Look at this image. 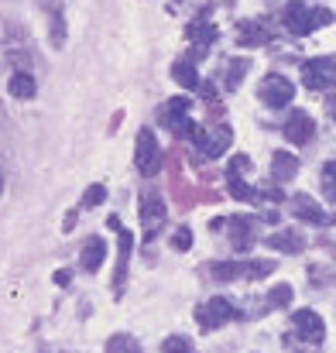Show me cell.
<instances>
[{
  "mask_svg": "<svg viewBox=\"0 0 336 353\" xmlns=\"http://www.w3.org/2000/svg\"><path fill=\"white\" fill-rule=\"evenodd\" d=\"M103 257H107V243H103L100 236H90L86 247H83V268H86V271H100Z\"/></svg>",
  "mask_w": 336,
  "mask_h": 353,
  "instance_id": "19",
  "label": "cell"
},
{
  "mask_svg": "<svg viewBox=\"0 0 336 353\" xmlns=\"http://www.w3.org/2000/svg\"><path fill=\"white\" fill-rule=\"evenodd\" d=\"M313 134H316V120L309 117L306 110H295L292 117L285 120V141H292V144H309Z\"/></svg>",
  "mask_w": 336,
  "mask_h": 353,
  "instance_id": "11",
  "label": "cell"
},
{
  "mask_svg": "<svg viewBox=\"0 0 336 353\" xmlns=\"http://www.w3.org/2000/svg\"><path fill=\"white\" fill-rule=\"evenodd\" d=\"M247 168H250V158H247V154H233V158H230V168H226V172H237V175H244Z\"/></svg>",
  "mask_w": 336,
  "mask_h": 353,
  "instance_id": "30",
  "label": "cell"
},
{
  "mask_svg": "<svg viewBox=\"0 0 336 353\" xmlns=\"http://www.w3.org/2000/svg\"><path fill=\"white\" fill-rule=\"evenodd\" d=\"M107 223H110L113 234L120 236V261H117V274H113V285L120 288V285H123V278H127V261H130V247H134V236H130L127 230H123V227H120V220H117V216H110Z\"/></svg>",
  "mask_w": 336,
  "mask_h": 353,
  "instance_id": "13",
  "label": "cell"
},
{
  "mask_svg": "<svg viewBox=\"0 0 336 353\" xmlns=\"http://www.w3.org/2000/svg\"><path fill=\"white\" fill-rule=\"evenodd\" d=\"M281 21H285V28H288L292 34H313L316 28L333 24V10H326V7H309V3L292 0V3L285 7Z\"/></svg>",
  "mask_w": 336,
  "mask_h": 353,
  "instance_id": "1",
  "label": "cell"
},
{
  "mask_svg": "<svg viewBox=\"0 0 336 353\" xmlns=\"http://www.w3.org/2000/svg\"><path fill=\"white\" fill-rule=\"evenodd\" d=\"M52 31H55V45H62V41H66V21H62V14H55Z\"/></svg>",
  "mask_w": 336,
  "mask_h": 353,
  "instance_id": "31",
  "label": "cell"
},
{
  "mask_svg": "<svg viewBox=\"0 0 336 353\" xmlns=\"http://www.w3.org/2000/svg\"><path fill=\"white\" fill-rule=\"evenodd\" d=\"M292 326H295V333H299L306 343H323V336H326V323H323L313 309H299V312L292 316Z\"/></svg>",
  "mask_w": 336,
  "mask_h": 353,
  "instance_id": "9",
  "label": "cell"
},
{
  "mask_svg": "<svg viewBox=\"0 0 336 353\" xmlns=\"http://www.w3.org/2000/svg\"><path fill=\"white\" fill-rule=\"evenodd\" d=\"M247 69H250L247 59H233V62H230V72H226V90H237V83L247 76Z\"/></svg>",
  "mask_w": 336,
  "mask_h": 353,
  "instance_id": "25",
  "label": "cell"
},
{
  "mask_svg": "<svg viewBox=\"0 0 336 353\" xmlns=\"http://www.w3.org/2000/svg\"><path fill=\"white\" fill-rule=\"evenodd\" d=\"M158 120H161L175 137H189V134L196 130V123L189 120V97H175V100H168V103L158 110Z\"/></svg>",
  "mask_w": 336,
  "mask_h": 353,
  "instance_id": "5",
  "label": "cell"
},
{
  "mask_svg": "<svg viewBox=\"0 0 336 353\" xmlns=\"http://www.w3.org/2000/svg\"><path fill=\"white\" fill-rule=\"evenodd\" d=\"M134 165H137V172H141L144 179L158 175V168H161V148H158V141H155V134H151L148 127H141V130H137Z\"/></svg>",
  "mask_w": 336,
  "mask_h": 353,
  "instance_id": "4",
  "label": "cell"
},
{
  "mask_svg": "<svg viewBox=\"0 0 336 353\" xmlns=\"http://www.w3.org/2000/svg\"><path fill=\"white\" fill-rule=\"evenodd\" d=\"M189 141L199 148V154H206V158H220L226 148H230L233 134H230L226 123H217V127H196V130L189 134Z\"/></svg>",
  "mask_w": 336,
  "mask_h": 353,
  "instance_id": "3",
  "label": "cell"
},
{
  "mask_svg": "<svg viewBox=\"0 0 336 353\" xmlns=\"http://www.w3.org/2000/svg\"><path fill=\"white\" fill-rule=\"evenodd\" d=\"M172 247H175V250H189V247H192V230H189V227H179V230L172 234Z\"/></svg>",
  "mask_w": 336,
  "mask_h": 353,
  "instance_id": "28",
  "label": "cell"
},
{
  "mask_svg": "<svg viewBox=\"0 0 336 353\" xmlns=\"http://www.w3.org/2000/svg\"><path fill=\"white\" fill-rule=\"evenodd\" d=\"M268 305H275V309L292 305V288H288V285H275V288L268 292Z\"/></svg>",
  "mask_w": 336,
  "mask_h": 353,
  "instance_id": "26",
  "label": "cell"
},
{
  "mask_svg": "<svg viewBox=\"0 0 336 353\" xmlns=\"http://www.w3.org/2000/svg\"><path fill=\"white\" fill-rule=\"evenodd\" d=\"M268 247L271 250H285V254H299L306 247V240H302V234H295V230H281V234L268 236Z\"/></svg>",
  "mask_w": 336,
  "mask_h": 353,
  "instance_id": "18",
  "label": "cell"
},
{
  "mask_svg": "<svg viewBox=\"0 0 336 353\" xmlns=\"http://www.w3.org/2000/svg\"><path fill=\"white\" fill-rule=\"evenodd\" d=\"M319 182H323V196H326L330 203H336V161H326V165H323Z\"/></svg>",
  "mask_w": 336,
  "mask_h": 353,
  "instance_id": "24",
  "label": "cell"
},
{
  "mask_svg": "<svg viewBox=\"0 0 336 353\" xmlns=\"http://www.w3.org/2000/svg\"><path fill=\"white\" fill-rule=\"evenodd\" d=\"M172 79H175L179 86H186V90H199V86H203V83H199V72H196V65H192V59L175 62V65H172Z\"/></svg>",
  "mask_w": 336,
  "mask_h": 353,
  "instance_id": "20",
  "label": "cell"
},
{
  "mask_svg": "<svg viewBox=\"0 0 336 353\" xmlns=\"http://www.w3.org/2000/svg\"><path fill=\"white\" fill-rule=\"evenodd\" d=\"M233 316H237V309H233L226 299H210V302H203V305L196 309V319H199L203 330H220Z\"/></svg>",
  "mask_w": 336,
  "mask_h": 353,
  "instance_id": "7",
  "label": "cell"
},
{
  "mask_svg": "<svg viewBox=\"0 0 336 353\" xmlns=\"http://www.w3.org/2000/svg\"><path fill=\"white\" fill-rule=\"evenodd\" d=\"M237 45L244 48H257V45H268V31L257 24V21H244L237 28Z\"/></svg>",
  "mask_w": 336,
  "mask_h": 353,
  "instance_id": "15",
  "label": "cell"
},
{
  "mask_svg": "<svg viewBox=\"0 0 336 353\" xmlns=\"http://www.w3.org/2000/svg\"><path fill=\"white\" fill-rule=\"evenodd\" d=\"M302 83L309 90H333L336 86V59H309L302 65Z\"/></svg>",
  "mask_w": 336,
  "mask_h": 353,
  "instance_id": "6",
  "label": "cell"
},
{
  "mask_svg": "<svg viewBox=\"0 0 336 353\" xmlns=\"http://www.w3.org/2000/svg\"><path fill=\"white\" fill-rule=\"evenodd\" d=\"M34 93H38V86H34L31 72H14L10 76V97L14 100H31Z\"/></svg>",
  "mask_w": 336,
  "mask_h": 353,
  "instance_id": "22",
  "label": "cell"
},
{
  "mask_svg": "<svg viewBox=\"0 0 336 353\" xmlns=\"http://www.w3.org/2000/svg\"><path fill=\"white\" fill-rule=\"evenodd\" d=\"M161 353H196V350H192V343H189L186 336H168Z\"/></svg>",
  "mask_w": 336,
  "mask_h": 353,
  "instance_id": "27",
  "label": "cell"
},
{
  "mask_svg": "<svg viewBox=\"0 0 336 353\" xmlns=\"http://www.w3.org/2000/svg\"><path fill=\"white\" fill-rule=\"evenodd\" d=\"M189 41H196L199 48H206V45L217 41V28H213L206 17H196V21L189 24Z\"/></svg>",
  "mask_w": 336,
  "mask_h": 353,
  "instance_id": "21",
  "label": "cell"
},
{
  "mask_svg": "<svg viewBox=\"0 0 336 353\" xmlns=\"http://www.w3.org/2000/svg\"><path fill=\"white\" fill-rule=\"evenodd\" d=\"M141 223H144V234L148 236H155V230H161V223H165V203L155 192L141 196Z\"/></svg>",
  "mask_w": 336,
  "mask_h": 353,
  "instance_id": "10",
  "label": "cell"
},
{
  "mask_svg": "<svg viewBox=\"0 0 336 353\" xmlns=\"http://www.w3.org/2000/svg\"><path fill=\"white\" fill-rule=\"evenodd\" d=\"M333 117H336V114H333Z\"/></svg>",
  "mask_w": 336,
  "mask_h": 353,
  "instance_id": "34",
  "label": "cell"
},
{
  "mask_svg": "<svg viewBox=\"0 0 336 353\" xmlns=\"http://www.w3.org/2000/svg\"><path fill=\"white\" fill-rule=\"evenodd\" d=\"M292 97H295V86L285 79V76H264V83H261V100L268 103V107H288L292 103Z\"/></svg>",
  "mask_w": 336,
  "mask_h": 353,
  "instance_id": "8",
  "label": "cell"
},
{
  "mask_svg": "<svg viewBox=\"0 0 336 353\" xmlns=\"http://www.w3.org/2000/svg\"><path fill=\"white\" fill-rule=\"evenodd\" d=\"M38 7H41V10H48L52 17H55V14H62V0H38Z\"/></svg>",
  "mask_w": 336,
  "mask_h": 353,
  "instance_id": "32",
  "label": "cell"
},
{
  "mask_svg": "<svg viewBox=\"0 0 336 353\" xmlns=\"http://www.w3.org/2000/svg\"><path fill=\"white\" fill-rule=\"evenodd\" d=\"M103 199H107V189L103 185H90L86 196H83V206H100Z\"/></svg>",
  "mask_w": 336,
  "mask_h": 353,
  "instance_id": "29",
  "label": "cell"
},
{
  "mask_svg": "<svg viewBox=\"0 0 336 353\" xmlns=\"http://www.w3.org/2000/svg\"><path fill=\"white\" fill-rule=\"evenodd\" d=\"M226 227H230V236H233L237 250H247L254 243V230H257L254 216H233V220H226Z\"/></svg>",
  "mask_w": 336,
  "mask_h": 353,
  "instance_id": "14",
  "label": "cell"
},
{
  "mask_svg": "<svg viewBox=\"0 0 336 353\" xmlns=\"http://www.w3.org/2000/svg\"><path fill=\"white\" fill-rule=\"evenodd\" d=\"M226 185H230V196L233 199H240V203H261L264 196H261V189H250L237 172H226Z\"/></svg>",
  "mask_w": 336,
  "mask_h": 353,
  "instance_id": "17",
  "label": "cell"
},
{
  "mask_svg": "<svg viewBox=\"0 0 336 353\" xmlns=\"http://www.w3.org/2000/svg\"><path fill=\"white\" fill-rule=\"evenodd\" d=\"M295 172H299L295 154H288V151H275V158H271V175H275L278 182H288V179H295Z\"/></svg>",
  "mask_w": 336,
  "mask_h": 353,
  "instance_id": "16",
  "label": "cell"
},
{
  "mask_svg": "<svg viewBox=\"0 0 336 353\" xmlns=\"http://www.w3.org/2000/svg\"><path fill=\"white\" fill-rule=\"evenodd\" d=\"M107 353H141V347H137L134 336H127V333H113L110 340H107Z\"/></svg>",
  "mask_w": 336,
  "mask_h": 353,
  "instance_id": "23",
  "label": "cell"
},
{
  "mask_svg": "<svg viewBox=\"0 0 336 353\" xmlns=\"http://www.w3.org/2000/svg\"><path fill=\"white\" fill-rule=\"evenodd\" d=\"M217 281H233V278H264L275 271V261H217L213 268Z\"/></svg>",
  "mask_w": 336,
  "mask_h": 353,
  "instance_id": "2",
  "label": "cell"
},
{
  "mask_svg": "<svg viewBox=\"0 0 336 353\" xmlns=\"http://www.w3.org/2000/svg\"><path fill=\"white\" fill-rule=\"evenodd\" d=\"M292 213H295V220H302V223H316V227H323V223H326L323 206H319L313 196H306V192H299V196L292 199Z\"/></svg>",
  "mask_w": 336,
  "mask_h": 353,
  "instance_id": "12",
  "label": "cell"
},
{
  "mask_svg": "<svg viewBox=\"0 0 336 353\" xmlns=\"http://www.w3.org/2000/svg\"><path fill=\"white\" fill-rule=\"evenodd\" d=\"M0 196H3V172H0Z\"/></svg>",
  "mask_w": 336,
  "mask_h": 353,
  "instance_id": "33",
  "label": "cell"
}]
</instances>
